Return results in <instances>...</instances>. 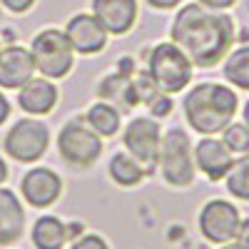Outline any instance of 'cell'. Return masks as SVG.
I'll return each instance as SVG.
<instances>
[{
  "mask_svg": "<svg viewBox=\"0 0 249 249\" xmlns=\"http://www.w3.org/2000/svg\"><path fill=\"white\" fill-rule=\"evenodd\" d=\"M57 88L55 82H50L48 77H33L30 82H25L18 92V105L23 112L33 115V117H40V115H48L55 110L57 105Z\"/></svg>",
  "mask_w": 249,
  "mask_h": 249,
  "instance_id": "cell-15",
  "label": "cell"
},
{
  "mask_svg": "<svg viewBox=\"0 0 249 249\" xmlns=\"http://www.w3.org/2000/svg\"><path fill=\"white\" fill-rule=\"evenodd\" d=\"M199 5L204 8H212V10H227V8H232L237 0H197Z\"/></svg>",
  "mask_w": 249,
  "mask_h": 249,
  "instance_id": "cell-26",
  "label": "cell"
},
{
  "mask_svg": "<svg viewBox=\"0 0 249 249\" xmlns=\"http://www.w3.org/2000/svg\"><path fill=\"white\" fill-rule=\"evenodd\" d=\"M234 239L242 242V244H249V219H239V227H237Z\"/></svg>",
  "mask_w": 249,
  "mask_h": 249,
  "instance_id": "cell-28",
  "label": "cell"
},
{
  "mask_svg": "<svg viewBox=\"0 0 249 249\" xmlns=\"http://www.w3.org/2000/svg\"><path fill=\"white\" fill-rule=\"evenodd\" d=\"M144 105L150 107V115L155 117V120H162V117H167L170 112H172V107H175V102H172V97L167 95V92H157V95H152Z\"/></svg>",
  "mask_w": 249,
  "mask_h": 249,
  "instance_id": "cell-23",
  "label": "cell"
},
{
  "mask_svg": "<svg viewBox=\"0 0 249 249\" xmlns=\"http://www.w3.org/2000/svg\"><path fill=\"white\" fill-rule=\"evenodd\" d=\"M157 167L164 182L172 187H190L195 182V155L192 142L182 127H172L162 135Z\"/></svg>",
  "mask_w": 249,
  "mask_h": 249,
  "instance_id": "cell-5",
  "label": "cell"
},
{
  "mask_svg": "<svg viewBox=\"0 0 249 249\" xmlns=\"http://www.w3.org/2000/svg\"><path fill=\"white\" fill-rule=\"evenodd\" d=\"M20 192H23V197L30 207L43 210V207H50L57 202V197L62 192V179L50 167H33L23 177V182H20Z\"/></svg>",
  "mask_w": 249,
  "mask_h": 249,
  "instance_id": "cell-12",
  "label": "cell"
},
{
  "mask_svg": "<svg viewBox=\"0 0 249 249\" xmlns=\"http://www.w3.org/2000/svg\"><path fill=\"white\" fill-rule=\"evenodd\" d=\"M232 152L227 150V144L217 140L214 135H204L195 144V167L212 182H219L227 177V172L232 170Z\"/></svg>",
  "mask_w": 249,
  "mask_h": 249,
  "instance_id": "cell-11",
  "label": "cell"
},
{
  "mask_svg": "<svg viewBox=\"0 0 249 249\" xmlns=\"http://www.w3.org/2000/svg\"><path fill=\"white\" fill-rule=\"evenodd\" d=\"M35 62L30 50L10 45L5 50H0V88L5 90H20L25 82L33 80Z\"/></svg>",
  "mask_w": 249,
  "mask_h": 249,
  "instance_id": "cell-14",
  "label": "cell"
},
{
  "mask_svg": "<svg viewBox=\"0 0 249 249\" xmlns=\"http://www.w3.org/2000/svg\"><path fill=\"white\" fill-rule=\"evenodd\" d=\"M224 77L239 90H249V45H242L224 57Z\"/></svg>",
  "mask_w": 249,
  "mask_h": 249,
  "instance_id": "cell-20",
  "label": "cell"
},
{
  "mask_svg": "<svg viewBox=\"0 0 249 249\" xmlns=\"http://www.w3.org/2000/svg\"><path fill=\"white\" fill-rule=\"evenodd\" d=\"M30 55L35 70L48 80H62L75 65V48L68 33L57 28L40 30L30 43Z\"/></svg>",
  "mask_w": 249,
  "mask_h": 249,
  "instance_id": "cell-4",
  "label": "cell"
},
{
  "mask_svg": "<svg viewBox=\"0 0 249 249\" xmlns=\"http://www.w3.org/2000/svg\"><path fill=\"white\" fill-rule=\"evenodd\" d=\"M50 144V130L43 120L37 117H23L8 130L3 147L15 162H37L48 152Z\"/></svg>",
  "mask_w": 249,
  "mask_h": 249,
  "instance_id": "cell-7",
  "label": "cell"
},
{
  "mask_svg": "<svg viewBox=\"0 0 249 249\" xmlns=\"http://www.w3.org/2000/svg\"><path fill=\"white\" fill-rule=\"evenodd\" d=\"M107 172L120 187H137L144 179V175H147V170H144L130 152H115L110 157Z\"/></svg>",
  "mask_w": 249,
  "mask_h": 249,
  "instance_id": "cell-18",
  "label": "cell"
},
{
  "mask_svg": "<svg viewBox=\"0 0 249 249\" xmlns=\"http://www.w3.org/2000/svg\"><path fill=\"white\" fill-rule=\"evenodd\" d=\"M92 15L110 35H124L135 28L137 0H92Z\"/></svg>",
  "mask_w": 249,
  "mask_h": 249,
  "instance_id": "cell-13",
  "label": "cell"
},
{
  "mask_svg": "<svg viewBox=\"0 0 249 249\" xmlns=\"http://www.w3.org/2000/svg\"><path fill=\"white\" fill-rule=\"evenodd\" d=\"M222 142L227 144V150L232 155H244L249 152V127L244 122H230L222 130Z\"/></svg>",
  "mask_w": 249,
  "mask_h": 249,
  "instance_id": "cell-22",
  "label": "cell"
},
{
  "mask_svg": "<svg viewBox=\"0 0 249 249\" xmlns=\"http://www.w3.org/2000/svg\"><path fill=\"white\" fill-rule=\"evenodd\" d=\"M68 242V227L57 217H40L33 224V244L37 249H62Z\"/></svg>",
  "mask_w": 249,
  "mask_h": 249,
  "instance_id": "cell-17",
  "label": "cell"
},
{
  "mask_svg": "<svg viewBox=\"0 0 249 249\" xmlns=\"http://www.w3.org/2000/svg\"><path fill=\"white\" fill-rule=\"evenodd\" d=\"M70 249H110V247L100 234H82V237H77L72 242Z\"/></svg>",
  "mask_w": 249,
  "mask_h": 249,
  "instance_id": "cell-24",
  "label": "cell"
},
{
  "mask_svg": "<svg viewBox=\"0 0 249 249\" xmlns=\"http://www.w3.org/2000/svg\"><path fill=\"white\" fill-rule=\"evenodd\" d=\"M57 152L70 167H90L102 155V137L85 117H72L57 132Z\"/></svg>",
  "mask_w": 249,
  "mask_h": 249,
  "instance_id": "cell-6",
  "label": "cell"
},
{
  "mask_svg": "<svg viewBox=\"0 0 249 249\" xmlns=\"http://www.w3.org/2000/svg\"><path fill=\"white\" fill-rule=\"evenodd\" d=\"M222 249H249V244H242V242L232 239V242H227V244H222Z\"/></svg>",
  "mask_w": 249,
  "mask_h": 249,
  "instance_id": "cell-31",
  "label": "cell"
},
{
  "mask_svg": "<svg viewBox=\"0 0 249 249\" xmlns=\"http://www.w3.org/2000/svg\"><path fill=\"white\" fill-rule=\"evenodd\" d=\"M8 115H10V102H8V97L3 92H0V124L8 120Z\"/></svg>",
  "mask_w": 249,
  "mask_h": 249,
  "instance_id": "cell-29",
  "label": "cell"
},
{
  "mask_svg": "<svg viewBox=\"0 0 249 249\" xmlns=\"http://www.w3.org/2000/svg\"><path fill=\"white\" fill-rule=\"evenodd\" d=\"M8 179V164H5V160L0 157V184H3Z\"/></svg>",
  "mask_w": 249,
  "mask_h": 249,
  "instance_id": "cell-32",
  "label": "cell"
},
{
  "mask_svg": "<svg viewBox=\"0 0 249 249\" xmlns=\"http://www.w3.org/2000/svg\"><path fill=\"white\" fill-rule=\"evenodd\" d=\"M65 33L70 37V43L75 53L80 55H97L107 48V37L110 33L102 28V23L92 13H77L68 20Z\"/></svg>",
  "mask_w": 249,
  "mask_h": 249,
  "instance_id": "cell-10",
  "label": "cell"
},
{
  "mask_svg": "<svg viewBox=\"0 0 249 249\" xmlns=\"http://www.w3.org/2000/svg\"><path fill=\"white\" fill-rule=\"evenodd\" d=\"M192 72H195L192 60L172 40L170 43H157L150 50L147 75L162 92H167V95L182 92L192 82Z\"/></svg>",
  "mask_w": 249,
  "mask_h": 249,
  "instance_id": "cell-3",
  "label": "cell"
},
{
  "mask_svg": "<svg viewBox=\"0 0 249 249\" xmlns=\"http://www.w3.org/2000/svg\"><path fill=\"white\" fill-rule=\"evenodd\" d=\"M144 3L155 10H172V8H179L182 0H144Z\"/></svg>",
  "mask_w": 249,
  "mask_h": 249,
  "instance_id": "cell-27",
  "label": "cell"
},
{
  "mask_svg": "<svg viewBox=\"0 0 249 249\" xmlns=\"http://www.w3.org/2000/svg\"><path fill=\"white\" fill-rule=\"evenodd\" d=\"M25 230V212L20 199L0 187V244H13Z\"/></svg>",
  "mask_w": 249,
  "mask_h": 249,
  "instance_id": "cell-16",
  "label": "cell"
},
{
  "mask_svg": "<svg viewBox=\"0 0 249 249\" xmlns=\"http://www.w3.org/2000/svg\"><path fill=\"white\" fill-rule=\"evenodd\" d=\"M0 18H3V10H0Z\"/></svg>",
  "mask_w": 249,
  "mask_h": 249,
  "instance_id": "cell-34",
  "label": "cell"
},
{
  "mask_svg": "<svg viewBox=\"0 0 249 249\" xmlns=\"http://www.w3.org/2000/svg\"><path fill=\"white\" fill-rule=\"evenodd\" d=\"M0 50H3V48H0Z\"/></svg>",
  "mask_w": 249,
  "mask_h": 249,
  "instance_id": "cell-35",
  "label": "cell"
},
{
  "mask_svg": "<svg viewBox=\"0 0 249 249\" xmlns=\"http://www.w3.org/2000/svg\"><path fill=\"white\" fill-rule=\"evenodd\" d=\"M122 144L147 175L155 172L160 162V144H162V127L155 117H132L122 132Z\"/></svg>",
  "mask_w": 249,
  "mask_h": 249,
  "instance_id": "cell-8",
  "label": "cell"
},
{
  "mask_svg": "<svg viewBox=\"0 0 249 249\" xmlns=\"http://www.w3.org/2000/svg\"><path fill=\"white\" fill-rule=\"evenodd\" d=\"M242 117H244V124L249 127V100H247V105H244V110H242Z\"/></svg>",
  "mask_w": 249,
  "mask_h": 249,
  "instance_id": "cell-33",
  "label": "cell"
},
{
  "mask_svg": "<svg viewBox=\"0 0 249 249\" xmlns=\"http://www.w3.org/2000/svg\"><path fill=\"white\" fill-rule=\"evenodd\" d=\"M224 184H227V192L232 197L249 202V152H244L239 160L232 162V170L227 172Z\"/></svg>",
  "mask_w": 249,
  "mask_h": 249,
  "instance_id": "cell-21",
  "label": "cell"
},
{
  "mask_svg": "<svg viewBox=\"0 0 249 249\" xmlns=\"http://www.w3.org/2000/svg\"><path fill=\"white\" fill-rule=\"evenodd\" d=\"M239 100L230 85L222 82H197L184 95L182 110L187 124L199 135H217L237 115Z\"/></svg>",
  "mask_w": 249,
  "mask_h": 249,
  "instance_id": "cell-2",
  "label": "cell"
},
{
  "mask_svg": "<svg viewBox=\"0 0 249 249\" xmlns=\"http://www.w3.org/2000/svg\"><path fill=\"white\" fill-rule=\"evenodd\" d=\"M234 20L224 10H212L199 3L182 5L170 25V40L179 45L195 68H214L232 53Z\"/></svg>",
  "mask_w": 249,
  "mask_h": 249,
  "instance_id": "cell-1",
  "label": "cell"
},
{
  "mask_svg": "<svg viewBox=\"0 0 249 249\" xmlns=\"http://www.w3.org/2000/svg\"><path fill=\"white\" fill-rule=\"evenodd\" d=\"M85 122L100 135V137H115L120 132V110L110 105L107 100H100L85 112Z\"/></svg>",
  "mask_w": 249,
  "mask_h": 249,
  "instance_id": "cell-19",
  "label": "cell"
},
{
  "mask_svg": "<svg viewBox=\"0 0 249 249\" xmlns=\"http://www.w3.org/2000/svg\"><path fill=\"white\" fill-rule=\"evenodd\" d=\"M10 13H28L33 5H35V0H0Z\"/></svg>",
  "mask_w": 249,
  "mask_h": 249,
  "instance_id": "cell-25",
  "label": "cell"
},
{
  "mask_svg": "<svg viewBox=\"0 0 249 249\" xmlns=\"http://www.w3.org/2000/svg\"><path fill=\"white\" fill-rule=\"evenodd\" d=\"M239 210L227 199H210L199 210V232L212 244L232 242L239 227Z\"/></svg>",
  "mask_w": 249,
  "mask_h": 249,
  "instance_id": "cell-9",
  "label": "cell"
},
{
  "mask_svg": "<svg viewBox=\"0 0 249 249\" xmlns=\"http://www.w3.org/2000/svg\"><path fill=\"white\" fill-rule=\"evenodd\" d=\"M82 234V224H68V239H77Z\"/></svg>",
  "mask_w": 249,
  "mask_h": 249,
  "instance_id": "cell-30",
  "label": "cell"
}]
</instances>
